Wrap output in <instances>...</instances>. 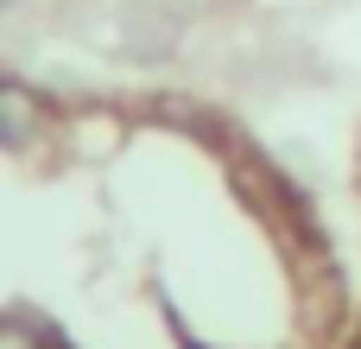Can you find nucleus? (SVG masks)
<instances>
[{
  "label": "nucleus",
  "mask_w": 361,
  "mask_h": 349,
  "mask_svg": "<svg viewBox=\"0 0 361 349\" xmlns=\"http://www.w3.org/2000/svg\"><path fill=\"white\" fill-rule=\"evenodd\" d=\"M44 127H51L44 95H38L32 83H19V76H0V146H6V153H25Z\"/></svg>",
  "instance_id": "obj_1"
},
{
  "label": "nucleus",
  "mask_w": 361,
  "mask_h": 349,
  "mask_svg": "<svg viewBox=\"0 0 361 349\" xmlns=\"http://www.w3.org/2000/svg\"><path fill=\"white\" fill-rule=\"evenodd\" d=\"M0 349H38V318H0Z\"/></svg>",
  "instance_id": "obj_2"
},
{
  "label": "nucleus",
  "mask_w": 361,
  "mask_h": 349,
  "mask_svg": "<svg viewBox=\"0 0 361 349\" xmlns=\"http://www.w3.org/2000/svg\"><path fill=\"white\" fill-rule=\"evenodd\" d=\"M0 13H6V0H0Z\"/></svg>",
  "instance_id": "obj_3"
},
{
  "label": "nucleus",
  "mask_w": 361,
  "mask_h": 349,
  "mask_svg": "<svg viewBox=\"0 0 361 349\" xmlns=\"http://www.w3.org/2000/svg\"><path fill=\"white\" fill-rule=\"evenodd\" d=\"M355 349H361V337H355Z\"/></svg>",
  "instance_id": "obj_4"
}]
</instances>
